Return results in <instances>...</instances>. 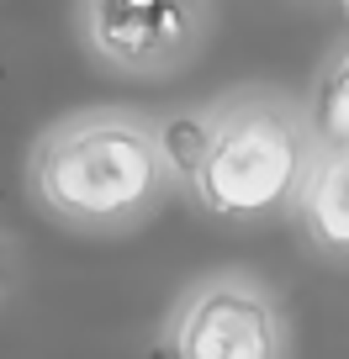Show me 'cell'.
<instances>
[{
  "mask_svg": "<svg viewBox=\"0 0 349 359\" xmlns=\"http://www.w3.org/2000/svg\"><path fill=\"white\" fill-rule=\"evenodd\" d=\"M154 127H159V148H164L169 180L180 191H191L202 164H206V154H212V106L206 111H169Z\"/></svg>",
  "mask_w": 349,
  "mask_h": 359,
  "instance_id": "obj_6",
  "label": "cell"
},
{
  "mask_svg": "<svg viewBox=\"0 0 349 359\" xmlns=\"http://www.w3.org/2000/svg\"><path fill=\"white\" fill-rule=\"evenodd\" d=\"M312 111L270 85H244L212 101V154L191 196L217 222H259L291 212L317 164Z\"/></svg>",
  "mask_w": 349,
  "mask_h": 359,
  "instance_id": "obj_2",
  "label": "cell"
},
{
  "mask_svg": "<svg viewBox=\"0 0 349 359\" xmlns=\"http://www.w3.org/2000/svg\"><path fill=\"white\" fill-rule=\"evenodd\" d=\"M291 217L317 254L349 264V148H317V164L296 196Z\"/></svg>",
  "mask_w": 349,
  "mask_h": 359,
  "instance_id": "obj_5",
  "label": "cell"
},
{
  "mask_svg": "<svg viewBox=\"0 0 349 359\" xmlns=\"http://www.w3.org/2000/svg\"><path fill=\"white\" fill-rule=\"evenodd\" d=\"M169 359H291V327L254 275H202L164 323Z\"/></svg>",
  "mask_w": 349,
  "mask_h": 359,
  "instance_id": "obj_4",
  "label": "cell"
},
{
  "mask_svg": "<svg viewBox=\"0 0 349 359\" xmlns=\"http://www.w3.org/2000/svg\"><path fill=\"white\" fill-rule=\"evenodd\" d=\"M159 127L138 111H74L53 122L27 154V191L53 222L112 238L148 222L169 196Z\"/></svg>",
  "mask_w": 349,
  "mask_h": 359,
  "instance_id": "obj_1",
  "label": "cell"
},
{
  "mask_svg": "<svg viewBox=\"0 0 349 359\" xmlns=\"http://www.w3.org/2000/svg\"><path fill=\"white\" fill-rule=\"evenodd\" d=\"M338 11H344V22H349V0H338Z\"/></svg>",
  "mask_w": 349,
  "mask_h": 359,
  "instance_id": "obj_8",
  "label": "cell"
},
{
  "mask_svg": "<svg viewBox=\"0 0 349 359\" xmlns=\"http://www.w3.org/2000/svg\"><path fill=\"white\" fill-rule=\"evenodd\" d=\"M79 48L112 79H169L202 58L212 0H74Z\"/></svg>",
  "mask_w": 349,
  "mask_h": 359,
  "instance_id": "obj_3",
  "label": "cell"
},
{
  "mask_svg": "<svg viewBox=\"0 0 349 359\" xmlns=\"http://www.w3.org/2000/svg\"><path fill=\"white\" fill-rule=\"evenodd\" d=\"M312 127L323 148H349V37L323 58L312 85Z\"/></svg>",
  "mask_w": 349,
  "mask_h": 359,
  "instance_id": "obj_7",
  "label": "cell"
}]
</instances>
